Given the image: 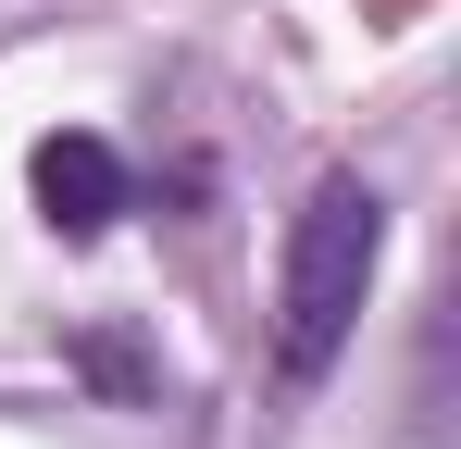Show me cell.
<instances>
[{"instance_id":"1","label":"cell","mask_w":461,"mask_h":449,"mask_svg":"<svg viewBox=\"0 0 461 449\" xmlns=\"http://www.w3.org/2000/svg\"><path fill=\"white\" fill-rule=\"evenodd\" d=\"M375 262H386V200L362 175H324L300 200V224H287V299H275V374H287V387H324V374H337Z\"/></svg>"},{"instance_id":"2","label":"cell","mask_w":461,"mask_h":449,"mask_svg":"<svg viewBox=\"0 0 461 449\" xmlns=\"http://www.w3.org/2000/svg\"><path fill=\"white\" fill-rule=\"evenodd\" d=\"M25 188H38V224H50V237H100V224L125 213V162H113V138H87V125L38 138Z\"/></svg>"}]
</instances>
